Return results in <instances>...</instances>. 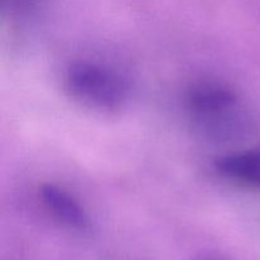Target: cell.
Masks as SVG:
<instances>
[{
    "mask_svg": "<svg viewBox=\"0 0 260 260\" xmlns=\"http://www.w3.org/2000/svg\"><path fill=\"white\" fill-rule=\"evenodd\" d=\"M216 168L226 178L260 187V150H249L218 157Z\"/></svg>",
    "mask_w": 260,
    "mask_h": 260,
    "instance_id": "277c9868",
    "label": "cell"
},
{
    "mask_svg": "<svg viewBox=\"0 0 260 260\" xmlns=\"http://www.w3.org/2000/svg\"><path fill=\"white\" fill-rule=\"evenodd\" d=\"M40 196L45 207L58 222L75 230H85L88 228V218L83 207L62 188L43 184L40 189Z\"/></svg>",
    "mask_w": 260,
    "mask_h": 260,
    "instance_id": "3957f363",
    "label": "cell"
},
{
    "mask_svg": "<svg viewBox=\"0 0 260 260\" xmlns=\"http://www.w3.org/2000/svg\"><path fill=\"white\" fill-rule=\"evenodd\" d=\"M235 93L216 81H200L189 89L187 104L193 118L203 129L216 136H225L240 124Z\"/></svg>",
    "mask_w": 260,
    "mask_h": 260,
    "instance_id": "7a4b0ae2",
    "label": "cell"
},
{
    "mask_svg": "<svg viewBox=\"0 0 260 260\" xmlns=\"http://www.w3.org/2000/svg\"><path fill=\"white\" fill-rule=\"evenodd\" d=\"M193 260H231L230 258L225 255H221V254H216V253H206L202 254V255L196 256Z\"/></svg>",
    "mask_w": 260,
    "mask_h": 260,
    "instance_id": "5b68a950",
    "label": "cell"
},
{
    "mask_svg": "<svg viewBox=\"0 0 260 260\" xmlns=\"http://www.w3.org/2000/svg\"><path fill=\"white\" fill-rule=\"evenodd\" d=\"M66 86L76 99L103 109L118 107L127 93L126 83L118 74L86 61H78L69 66Z\"/></svg>",
    "mask_w": 260,
    "mask_h": 260,
    "instance_id": "6da1fadb",
    "label": "cell"
}]
</instances>
